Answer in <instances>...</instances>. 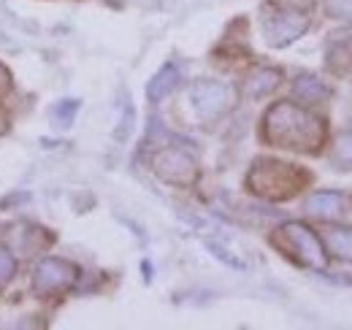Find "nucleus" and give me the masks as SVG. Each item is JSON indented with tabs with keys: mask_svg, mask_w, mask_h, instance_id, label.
Wrapping results in <instances>:
<instances>
[{
	"mask_svg": "<svg viewBox=\"0 0 352 330\" xmlns=\"http://www.w3.org/2000/svg\"><path fill=\"white\" fill-rule=\"evenodd\" d=\"M76 276V268L63 263V260H44L36 271V292L49 295V292H60L65 289Z\"/></svg>",
	"mask_w": 352,
	"mask_h": 330,
	"instance_id": "1",
	"label": "nucleus"
},
{
	"mask_svg": "<svg viewBox=\"0 0 352 330\" xmlns=\"http://www.w3.org/2000/svg\"><path fill=\"white\" fill-rule=\"evenodd\" d=\"M8 84H11V79H8V71L0 65V92H3V89H8Z\"/></svg>",
	"mask_w": 352,
	"mask_h": 330,
	"instance_id": "4",
	"label": "nucleus"
},
{
	"mask_svg": "<svg viewBox=\"0 0 352 330\" xmlns=\"http://www.w3.org/2000/svg\"><path fill=\"white\" fill-rule=\"evenodd\" d=\"M11 274H14V257L8 249L0 247V282H6Z\"/></svg>",
	"mask_w": 352,
	"mask_h": 330,
	"instance_id": "3",
	"label": "nucleus"
},
{
	"mask_svg": "<svg viewBox=\"0 0 352 330\" xmlns=\"http://www.w3.org/2000/svg\"><path fill=\"white\" fill-rule=\"evenodd\" d=\"M76 111H79V103H74V100H63V103L54 109V114H52V117H54V122L60 124V127H68Z\"/></svg>",
	"mask_w": 352,
	"mask_h": 330,
	"instance_id": "2",
	"label": "nucleus"
}]
</instances>
